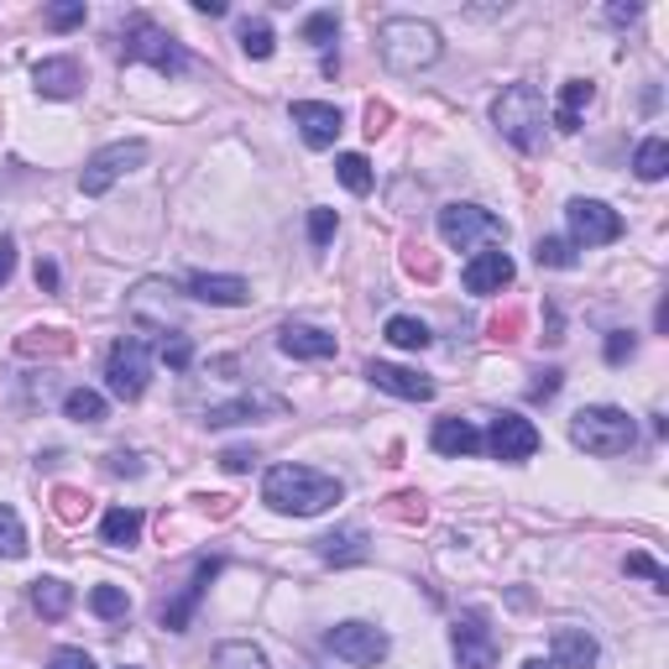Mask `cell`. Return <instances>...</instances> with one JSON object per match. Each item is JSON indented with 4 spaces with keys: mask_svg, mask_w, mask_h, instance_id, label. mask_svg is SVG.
Masks as SVG:
<instances>
[{
    "mask_svg": "<svg viewBox=\"0 0 669 669\" xmlns=\"http://www.w3.org/2000/svg\"><path fill=\"white\" fill-rule=\"evenodd\" d=\"M334 32H340V17H334V11H315V17L304 21V42H309V47H330Z\"/></svg>",
    "mask_w": 669,
    "mask_h": 669,
    "instance_id": "74e56055",
    "label": "cell"
},
{
    "mask_svg": "<svg viewBox=\"0 0 669 669\" xmlns=\"http://www.w3.org/2000/svg\"><path fill=\"white\" fill-rule=\"evenodd\" d=\"M53 508H59L63 523H79L84 512H89V497L74 492V487H59V492H53Z\"/></svg>",
    "mask_w": 669,
    "mask_h": 669,
    "instance_id": "60d3db41",
    "label": "cell"
},
{
    "mask_svg": "<svg viewBox=\"0 0 669 669\" xmlns=\"http://www.w3.org/2000/svg\"><path fill=\"white\" fill-rule=\"evenodd\" d=\"M550 665L554 669H591L596 665V638H591L586 628H554V638H550Z\"/></svg>",
    "mask_w": 669,
    "mask_h": 669,
    "instance_id": "ffe728a7",
    "label": "cell"
},
{
    "mask_svg": "<svg viewBox=\"0 0 669 669\" xmlns=\"http://www.w3.org/2000/svg\"><path fill=\"white\" fill-rule=\"evenodd\" d=\"M220 565H225V560H215V554H210V560H194L189 586H183L173 602L162 607V628H168V633H189V617H194V607L204 602V591H210V581L220 575Z\"/></svg>",
    "mask_w": 669,
    "mask_h": 669,
    "instance_id": "4fadbf2b",
    "label": "cell"
},
{
    "mask_svg": "<svg viewBox=\"0 0 669 669\" xmlns=\"http://www.w3.org/2000/svg\"><path fill=\"white\" fill-rule=\"evenodd\" d=\"M220 466H225V471H231V476L252 471V466H256V450H246V445H231V450L220 455Z\"/></svg>",
    "mask_w": 669,
    "mask_h": 669,
    "instance_id": "f6af8a7d",
    "label": "cell"
},
{
    "mask_svg": "<svg viewBox=\"0 0 669 669\" xmlns=\"http://www.w3.org/2000/svg\"><path fill=\"white\" fill-rule=\"evenodd\" d=\"M376 53H382V63H387L393 74H424V68L439 63L445 42H439V32H434L429 21L387 17L382 26H376Z\"/></svg>",
    "mask_w": 669,
    "mask_h": 669,
    "instance_id": "7a4b0ae2",
    "label": "cell"
},
{
    "mask_svg": "<svg viewBox=\"0 0 669 669\" xmlns=\"http://www.w3.org/2000/svg\"><path fill=\"white\" fill-rule=\"evenodd\" d=\"M89 607H95V617H105V623H120V617L131 612V596L120 586H95L89 591Z\"/></svg>",
    "mask_w": 669,
    "mask_h": 669,
    "instance_id": "836d02e7",
    "label": "cell"
},
{
    "mask_svg": "<svg viewBox=\"0 0 669 669\" xmlns=\"http://www.w3.org/2000/svg\"><path fill=\"white\" fill-rule=\"evenodd\" d=\"M194 11H199V17H210V21H215V17H225L231 6H225V0H194Z\"/></svg>",
    "mask_w": 669,
    "mask_h": 669,
    "instance_id": "9f6ffc18",
    "label": "cell"
},
{
    "mask_svg": "<svg viewBox=\"0 0 669 669\" xmlns=\"http://www.w3.org/2000/svg\"><path fill=\"white\" fill-rule=\"evenodd\" d=\"M334 231H340L334 210H309V236H315V246H330Z\"/></svg>",
    "mask_w": 669,
    "mask_h": 669,
    "instance_id": "b9f144b4",
    "label": "cell"
},
{
    "mask_svg": "<svg viewBox=\"0 0 669 669\" xmlns=\"http://www.w3.org/2000/svg\"><path fill=\"white\" fill-rule=\"evenodd\" d=\"M63 414L74 418V424H105V397L95 387H74V393L63 397Z\"/></svg>",
    "mask_w": 669,
    "mask_h": 669,
    "instance_id": "f546056e",
    "label": "cell"
},
{
    "mask_svg": "<svg viewBox=\"0 0 669 669\" xmlns=\"http://www.w3.org/2000/svg\"><path fill=\"white\" fill-rule=\"evenodd\" d=\"M32 79H38V95L47 99H74L84 84V68L74 59H42L38 68H32Z\"/></svg>",
    "mask_w": 669,
    "mask_h": 669,
    "instance_id": "44dd1931",
    "label": "cell"
},
{
    "mask_svg": "<svg viewBox=\"0 0 669 669\" xmlns=\"http://www.w3.org/2000/svg\"><path fill=\"white\" fill-rule=\"evenodd\" d=\"M120 59L126 63H152L162 79H178L183 68H189V47L173 38V32H162L152 17H131L120 26Z\"/></svg>",
    "mask_w": 669,
    "mask_h": 669,
    "instance_id": "277c9868",
    "label": "cell"
},
{
    "mask_svg": "<svg viewBox=\"0 0 669 669\" xmlns=\"http://www.w3.org/2000/svg\"><path fill=\"white\" fill-rule=\"evenodd\" d=\"M26 554V529H21V512L0 502V560H21Z\"/></svg>",
    "mask_w": 669,
    "mask_h": 669,
    "instance_id": "4dcf8cb0",
    "label": "cell"
},
{
    "mask_svg": "<svg viewBox=\"0 0 669 669\" xmlns=\"http://www.w3.org/2000/svg\"><path fill=\"white\" fill-rule=\"evenodd\" d=\"M607 21L612 26H633L638 21V6H607Z\"/></svg>",
    "mask_w": 669,
    "mask_h": 669,
    "instance_id": "db71d44e",
    "label": "cell"
},
{
    "mask_svg": "<svg viewBox=\"0 0 669 669\" xmlns=\"http://www.w3.org/2000/svg\"><path fill=\"white\" fill-rule=\"evenodd\" d=\"M533 256H539V267H575V246L560 236H539Z\"/></svg>",
    "mask_w": 669,
    "mask_h": 669,
    "instance_id": "d590c367",
    "label": "cell"
},
{
    "mask_svg": "<svg viewBox=\"0 0 669 669\" xmlns=\"http://www.w3.org/2000/svg\"><path fill=\"white\" fill-rule=\"evenodd\" d=\"M256 414H288V403L273 393H246V397H231V403L204 408V424H210V429H225V424H252Z\"/></svg>",
    "mask_w": 669,
    "mask_h": 669,
    "instance_id": "2e32d148",
    "label": "cell"
},
{
    "mask_svg": "<svg viewBox=\"0 0 669 669\" xmlns=\"http://www.w3.org/2000/svg\"><path fill=\"white\" fill-rule=\"evenodd\" d=\"M340 497H346V487L315 466H273L262 481V502L273 512H294V518H315V512L334 508Z\"/></svg>",
    "mask_w": 669,
    "mask_h": 669,
    "instance_id": "6da1fadb",
    "label": "cell"
},
{
    "mask_svg": "<svg viewBox=\"0 0 669 669\" xmlns=\"http://www.w3.org/2000/svg\"><path fill=\"white\" fill-rule=\"evenodd\" d=\"M215 669H267V654L256 649V644H220Z\"/></svg>",
    "mask_w": 669,
    "mask_h": 669,
    "instance_id": "d6a6232c",
    "label": "cell"
},
{
    "mask_svg": "<svg viewBox=\"0 0 669 669\" xmlns=\"http://www.w3.org/2000/svg\"><path fill=\"white\" fill-rule=\"evenodd\" d=\"M330 654L334 659H346V665H355V669H367V665H382L387 659V633L382 628H372V623H340V628H330Z\"/></svg>",
    "mask_w": 669,
    "mask_h": 669,
    "instance_id": "9c48e42d",
    "label": "cell"
},
{
    "mask_svg": "<svg viewBox=\"0 0 669 669\" xmlns=\"http://www.w3.org/2000/svg\"><path fill=\"white\" fill-rule=\"evenodd\" d=\"M147 376H152V346L141 334H126L110 346V361H105V382L120 403H137L147 393Z\"/></svg>",
    "mask_w": 669,
    "mask_h": 669,
    "instance_id": "52a82bcc",
    "label": "cell"
},
{
    "mask_svg": "<svg viewBox=\"0 0 669 669\" xmlns=\"http://www.w3.org/2000/svg\"><path fill=\"white\" fill-rule=\"evenodd\" d=\"M571 439L586 455H628L633 439H638V424H633L623 408L596 403V408H581V414L571 418Z\"/></svg>",
    "mask_w": 669,
    "mask_h": 669,
    "instance_id": "5b68a950",
    "label": "cell"
},
{
    "mask_svg": "<svg viewBox=\"0 0 669 669\" xmlns=\"http://www.w3.org/2000/svg\"><path fill=\"white\" fill-rule=\"evenodd\" d=\"M512 273H518V267H512V256L508 252H476L471 262H466V294H502V288H508L512 283Z\"/></svg>",
    "mask_w": 669,
    "mask_h": 669,
    "instance_id": "9a60e30c",
    "label": "cell"
},
{
    "mask_svg": "<svg viewBox=\"0 0 669 669\" xmlns=\"http://www.w3.org/2000/svg\"><path fill=\"white\" fill-rule=\"evenodd\" d=\"M105 471L110 476H141V460L137 455H126V450H110L105 455Z\"/></svg>",
    "mask_w": 669,
    "mask_h": 669,
    "instance_id": "c3c4849f",
    "label": "cell"
},
{
    "mask_svg": "<svg viewBox=\"0 0 669 669\" xmlns=\"http://www.w3.org/2000/svg\"><path fill=\"white\" fill-rule=\"evenodd\" d=\"M189 294L199 304H215V309H241V304H252V283L246 277H225V273H194L189 277Z\"/></svg>",
    "mask_w": 669,
    "mask_h": 669,
    "instance_id": "e0dca14e",
    "label": "cell"
},
{
    "mask_svg": "<svg viewBox=\"0 0 669 669\" xmlns=\"http://www.w3.org/2000/svg\"><path fill=\"white\" fill-rule=\"evenodd\" d=\"M633 173L644 178V183H659L669 173V141L665 137H649L638 152H633Z\"/></svg>",
    "mask_w": 669,
    "mask_h": 669,
    "instance_id": "4316f807",
    "label": "cell"
},
{
    "mask_svg": "<svg viewBox=\"0 0 669 669\" xmlns=\"http://www.w3.org/2000/svg\"><path fill=\"white\" fill-rule=\"evenodd\" d=\"M481 445H487L497 460L518 466V460H533V450H539V429H533V418H523V414H497Z\"/></svg>",
    "mask_w": 669,
    "mask_h": 669,
    "instance_id": "7c38bea8",
    "label": "cell"
},
{
    "mask_svg": "<svg viewBox=\"0 0 669 669\" xmlns=\"http://www.w3.org/2000/svg\"><path fill=\"white\" fill-rule=\"evenodd\" d=\"M382 334L393 340L397 351H429V340H434V334H429V325H424V319H408V315H393V319H387V330H382Z\"/></svg>",
    "mask_w": 669,
    "mask_h": 669,
    "instance_id": "83f0119b",
    "label": "cell"
},
{
    "mask_svg": "<svg viewBox=\"0 0 669 669\" xmlns=\"http://www.w3.org/2000/svg\"><path fill=\"white\" fill-rule=\"evenodd\" d=\"M11 273H17V241L0 236V283H6Z\"/></svg>",
    "mask_w": 669,
    "mask_h": 669,
    "instance_id": "f907efd6",
    "label": "cell"
},
{
    "mask_svg": "<svg viewBox=\"0 0 669 669\" xmlns=\"http://www.w3.org/2000/svg\"><path fill=\"white\" fill-rule=\"evenodd\" d=\"M158 355L173 367V372H189V367H194V346H189V334H162Z\"/></svg>",
    "mask_w": 669,
    "mask_h": 669,
    "instance_id": "8d00e7d4",
    "label": "cell"
},
{
    "mask_svg": "<svg viewBox=\"0 0 669 669\" xmlns=\"http://www.w3.org/2000/svg\"><path fill=\"white\" fill-rule=\"evenodd\" d=\"M497 131L518 147V152H539L544 147V126H550V110H544V95L533 84H508L492 105Z\"/></svg>",
    "mask_w": 669,
    "mask_h": 669,
    "instance_id": "3957f363",
    "label": "cell"
},
{
    "mask_svg": "<svg viewBox=\"0 0 669 669\" xmlns=\"http://www.w3.org/2000/svg\"><path fill=\"white\" fill-rule=\"evenodd\" d=\"M273 26L267 21H241V53L246 59H273Z\"/></svg>",
    "mask_w": 669,
    "mask_h": 669,
    "instance_id": "e575fe53",
    "label": "cell"
},
{
    "mask_svg": "<svg viewBox=\"0 0 669 669\" xmlns=\"http://www.w3.org/2000/svg\"><path fill=\"white\" fill-rule=\"evenodd\" d=\"M294 126L298 137L309 141V147H334V137L346 131V120L334 105H319V99H298L294 105Z\"/></svg>",
    "mask_w": 669,
    "mask_h": 669,
    "instance_id": "5bb4252c",
    "label": "cell"
},
{
    "mask_svg": "<svg viewBox=\"0 0 669 669\" xmlns=\"http://www.w3.org/2000/svg\"><path fill=\"white\" fill-rule=\"evenodd\" d=\"M42 21H47L53 32H74V26H84V0H63V6H47V11H42Z\"/></svg>",
    "mask_w": 669,
    "mask_h": 669,
    "instance_id": "f35d334b",
    "label": "cell"
},
{
    "mask_svg": "<svg viewBox=\"0 0 669 669\" xmlns=\"http://www.w3.org/2000/svg\"><path fill=\"white\" fill-rule=\"evenodd\" d=\"M334 173H340V183H346L351 194H372V162L361 158V152H346V158H334Z\"/></svg>",
    "mask_w": 669,
    "mask_h": 669,
    "instance_id": "1f68e13d",
    "label": "cell"
},
{
    "mask_svg": "<svg viewBox=\"0 0 669 669\" xmlns=\"http://www.w3.org/2000/svg\"><path fill=\"white\" fill-rule=\"evenodd\" d=\"M560 393V372H539V382H529V397L539 403V397H554Z\"/></svg>",
    "mask_w": 669,
    "mask_h": 669,
    "instance_id": "681fc988",
    "label": "cell"
},
{
    "mask_svg": "<svg viewBox=\"0 0 669 669\" xmlns=\"http://www.w3.org/2000/svg\"><path fill=\"white\" fill-rule=\"evenodd\" d=\"M126 669H131V665H126Z\"/></svg>",
    "mask_w": 669,
    "mask_h": 669,
    "instance_id": "680465c9",
    "label": "cell"
},
{
    "mask_svg": "<svg viewBox=\"0 0 669 669\" xmlns=\"http://www.w3.org/2000/svg\"><path fill=\"white\" fill-rule=\"evenodd\" d=\"M565 220H571V236L581 246H612V241L623 236V215L607 210L602 199H571L565 204Z\"/></svg>",
    "mask_w": 669,
    "mask_h": 669,
    "instance_id": "8fae6325",
    "label": "cell"
},
{
    "mask_svg": "<svg viewBox=\"0 0 669 669\" xmlns=\"http://www.w3.org/2000/svg\"><path fill=\"white\" fill-rule=\"evenodd\" d=\"M403 262H408V273L424 277V283H434V277H439V262H434L424 246H408V256H403Z\"/></svg>",
    "mask_w": 669,
    "mask_h": 669,
    "instance_id": "7bdbcfd3",
    "label": "cell"
},
{
    "mask_svg": "<svg viewBox=\"0 0 669 669\" xmlns=\"http://www.w3.org/2000/svg\"><path fill=\"white\" fill-rule=\"evenodd\" d=\"M387 126H393V105L372 99V105H367V137H382Z\"/></svg>",
    "mask_w": 669,
    "mask_h": 669,
    "instance_id": "bcb514c9",
    "label": "cell"
},
{
    "mask_svg": "<svg viewBox=\"0 0 669 669\" xmlns=\"http://www.w3.org/2000/svg\"><path fill=\"white\" fill-rule=\"evenodd\" d=\"M32 607H38L47 623H59V617H68V607H74V586L59 581V575H42V581H32Z\"/></svg>",
    "mask_w": 669,
    "mask_h": 669,
    "instance_id": "d4e9b609",
    "label": "cell"
},
{
    "mask_svg": "<svg viewBox=\"0 0 669 669\" xmlns=\"http://www.w3.org/2000/svg\"><path fill=\"white\" fill-rule=\"evenodd\" d=\"M429 445L439 455L460 460V455L481 450V434H476V424H466V418H439V424H434V434H429Z\"/></svg>",
    "mask_w": 669,
    "mask_h": 669,
    "instance_id": "603a6c76",
    "label": "cell"
},
{
    "mask_svg": "<svg viewBox=\"0 0 669 669\" xmlns=\"http://www.w3.org/2000/svg\"><path fill=\"white\" fill-rule=\"evenodd\" d=\"M367 529H355V523H346V529H334L319 539V560L325 565H361L367 560Z\"/></svg>",
    "mask_w": 669,
    "mask_h": 669,
    "instance_id": "7402d4cb",
    "label": "cell"
},
{
    "mask_svg": "<svg viewBox=\"0 0 669 669\" xmlns=\"http://www.w3.org/2000/svg\"><path fill=\"white\" fill-rule=\"evenodd\" d=\"M450 644H455V659H460V669H497V654H502V644H497V633L487 628V617H481V612H466V617L455 623Z\"/></svg>",
    "mask_w": 669,
    "mask_h": 669,
    "instance_id": "30bf717a",
    "label": "cell"
},
{
    "mask_svg": "<svg viewBox=\"0 0 669 669\" xmlns=\"http://www.w3.org/2000/svg\"><path fill=\"white\" fill-rule=\"evenodd\" d=\"M591 99H596V84H586V79H571L565 89H560V105H554V116H550V126L554 131H581V110H586Z\"/></svg>",
    "mask_w": 669,
    "mask_h": 669,
    "instance_id": "cb8c5ba5",
    "label": "cell"
},
{
    "mask_svg": "<svg viewBox=\"0 0 669 669\" xmlns=\"http://www.w3.org/2000/svg\"><path fill=\"white\" fill-rule=\"evenodd\" d=\"M439 236L455 252H476V246H492V241H508V225L481 210V204H445L439 210Z\"/></svg>",
    "mask_w": 669,
    "mask_h": 669,
    "instance_id": "8992f818",
    "label": "cell"
},
{
    "mask_svg": "<svg viewBox=\"0 0 669 669\" xmlns=\"http://www.w3.org/2000/svg\"><path fill=\"white\" fill-rule=\"evenodd\" d=\"M518 325H523V315H502V319H492V334L497 340H518Z\"/></svg>",
    "mask_w": 669,
    "mask_h": 669,
    "instance_id": "f5cc1de1",
    "label": "cell"
},
{
    "mask_svg": "<svg viewBox=\"0 0 669 669\" xmlns=\"http://www.w3.org/2000/svg\"><path fill=\"white\" fill-rule=\"evenodd\" d=\"M99 539H105L110 550H131V544H141V512L137 508H110L105 512V523H99Z\"/></svg>",
    "mask_w": 669,
    "mask_h": 669,
    "instance_id": "484cf974",
    "label": "cell"
},
{
    "mask_svg": "<svg viewBox=\"0 0 669 669\" xmlns=\"http://www.w3.org/2000/svg\"><path fill=\"white\" fill-rule=\"evenodd\" d=\"M17 351L21 355H68V351H74V334H63V330H26L17 340Z\"/></svg>",
    "mask_w": 669,
    "mask_h": 669,
    "instance_id": "f1b7e54d",
    "label": "cell"
},
{
    "mask_svg": "<svg viewBox=\"0 0 669 669\" xmlns=\"http://www.w3.org/2000/svg\"><path fill=\"white\" fill-rule=\"evenodd\" d=\"M277 346H283V355H294V361H330L334 334L319 330V325H283L277 330Z\"/></svg>",
    "mask_w": 669,
    "mask_h": 669,
    "instance_id": "d6986e66",
    "label": "cell"
},
{
    "mask_svg": "<svg viewBox=\"0 0 669 669\" xmlns=\"http://www.w3.org/2000/svg\"><path fill=\"white\" fill-rule=\"evenodd\" d=\"M397 502V518H408V523H418V518H424V497H393Z\"/></svg>",
    "mask_w": 669,
    "mask_h": 669,
    "instance_id": "816d5d0a",
    "label": "cell"
},
{
    "mask_svg": "<svg viewBox=\"0 0 669 669\" xmlns=\"http://www.w3.org/2000/svg\"><path fill=\"white\" fill-rule=\"evenodd\" d=\"M47 669H95V659L84 649H59L53 659H47Z\"/></svg>",
    "mask_w": 669,
    "mask_h": 669,
    "instance_id": "7dc6e473",
    "label": "cell"
},
{
    "mask_svg": "<svg viewBox=\"0 0 669 669\" xmlns=\"http://www.w3.org/2000/svg\"><path fill=\"white\" fill-rule=\"evenodd\" d=\"M523 669H554V665H550V659H529V665H523Z\"/></svg>",
    "mask_w": 669,
    "mask_h": 669,
    "instance_id": "6f0895ef",
    "label": "cell"
},
{
    "mask_svg": "<svg viewBox=\"0 0 669 669\" xmlns=\"http://www.w3.org/2000/svg\"><path fill=\"white\" fill-rule=\"evenodd\" d=\"M633 351H638V340H633L628 330H612V334H607V361H612V367H623Z\"/></svg>",
    "mask_w": 669,
    "mask_h": 669,
    "instance_id": "ee69618b",
    "label": "cell"
},
{
    "mask_svg": "<svg viewBox=\"0 0 669 669\" xmlns=\"http://www.w3.org/2000/svg\"><path fill=\"white\" fill-rule=\"evenodd\" d=\"M367 376H372L382 393L408 397V403H429V397H434V382H429V376L408 372V367H393V361H372V367H367Z\"/></svg>",
    "mask_w": 669,
    "mask_h": 669,
    "instance_id": "ac0fdd59",
    "label": "cell"
},
{
    "mask_svg": "<svg viewBox=\"0 0 669 669\" xmlns=\"http://www.w3.org/2000/svg\"><path fill=\"white\" fill-rule=\"evenodd\" d=\"M141 162H147V141H110V147H99L95 158L84 162L79 189L95 199V194H105L116 178H126L131 168H141Z\"/></svg>",
    "mask_w": 669,
    "mask_h": 669,
    "instance_id": "ba28073f",
    "label": "cell"
},
{
    "mask_svg": "<svg viewBox=\"0 0 669 669\" xmlns=\"http://www.w3.org/2000/svg\"><path fill=\"white\" fill-rule=\"evenodd\" d=\"M38 288H47V294L59 288V267L53 262H38Z\"/></svg>",
    "mask_w": 669,
    "mask_h": 669,
    "instance_id": "11a10c76",
    "label": "cell"
},
{
    "mask_svg": "<svg viewBox=\"0 0 669 669\" xmlns=\"http://www.w3.org/2000/svg\"><path fill=\"white\" fill-rule=\"evenodd\" d=\"M623 571H628V575H649V581H654V591H669V571H665V565H659V560H649V554H644V550H633L628 560H623Z\"/></svg>",
    "mask_w": 669,
    "mask_h": 669,
    "instance_id": "ab89813d",
    "label": "cell"
}]
</instances>
